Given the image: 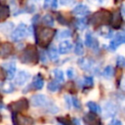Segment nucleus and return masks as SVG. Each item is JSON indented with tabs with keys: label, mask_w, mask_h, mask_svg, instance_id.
<instances>
[{
	"label": "nucleus",
	"mask_w": 125,
	"mask_h": 125,
	"mask_svg": "<svg viewBox=\"0 0 125 125\" xmlns=\"http://www.w3.org/2000/svg\"><path fill=\"white\" fill-rule=\"evenodd\" d=\"M55 29L48 26L40 28L36 33V41L41 47H47L55 36Z\"/></svg>",
	"instance_id": "nucleus-1"
},
{
	"label": "nucleus",
	"mask_w": 125,
	"mask_h": 125,
	"mask_svg": "<svg viewBox=\"0 0 125 125\" xmlns=\"http://www.w3.org/2000/svg\"><path fill=\"white\" fill-rule=\"evenodd\" d=\"M111 19H112V14L109 11L100 10L94 13V15L92 16L91 21L94 25L98 26V25H104V24L110 23Z\"/></svg>",
	"instance_id": "nucleus-2"
},
{
	"label": "nucleus",
	"mask_w": 125,
	"mask_h": 125,
	"mask_svg": "<svg viewBox=\"0 0 125 125\" xmlns=\"http://www.w3.org/2000/svg\"><path fill=\"white\" fill-rule=\"evenodd\" d=\"M38 53L33 45H27L21 54V62L24 63H36L38 61Z\"/></svg>",
	"instance_id": "nucleus-3"
},
{
	"label": "nucleus",
	"mask_w": 125,
	"mask_h": 125,
	"mask_svg": "<svg viewBox=\"0 0 125 125\" xmlns=\"http://www.w3.org/2000/svg\"><path fill=\"white\" fill-rule=\"evenodd\" d=\"M27 34H28V28H27L26 24L23 23V22H21L16 27V29L11 33L10 37H11V39L13 41H16L17 42V41L22 40Z\"/></svg>",
	"instance_id": "nucleus-4"
},
{
	"label": "nucleus",
	"mask_w": 125,
	"mask_h": 125,
	"mask_svg": "<svg viewBox=\"0 0 125 125\" xmlns=\"http://www.w3.org/2000/svg\"><path fill=\"white\" fill-rule=\"evenodd\" d=\"M28 101L25 98L20 99L17 102H14L12 104H9V108L11 109L12 112L18 113V112H21L23 110H26L28 108Z\"/></svg>",
	"instance_id": "nucleus-5"
},
{
	"label": "nucleus",
	"mask_w": 125,
	"mask_h": 125,
	"mask_svg": "<svg viewBox=\"0 0 125 125\" xmlns=\"http://www.w3.org/2000/svg\"><path fill=\"white\" fill-rule=\"evenodd\" d=\"M13 122L14 125H32L33 124V120L32 118L26 116V115H22L20 113H16L13 112Z\"/></svg>",
	"instance_id": "nucleus-6"
},
{
	"label": "nucleus",
	"mask_w": 125,
	"mask_h": 125,
	"mask_svg": "<svg viewBox=\"0 0 125 125\" xmlns=\"http://www.w3.org/2000/svg\"><path fill=\"white\" fill-rule=\"evenodd\" d=\"M30 104L32 106L34 107H38V106H44L48 104V100L47 97L43 94H36L33 95L30 99Z\"/></svg>",
	"instance_id": "nucleus-7"
},
{
	"label": "nucleus",
	"mask_w": 125,
	"mask_h": 125,
	"mask_svg": "<svg viewBox=\"0 0 125 125\" xmlns=\"http://www.w3.org/2000/svg\"><path fill=\"white\" fill-rule=\"evenodd\" d=\"M83 119H84V122L86 125H102L100 117L97 115V113L92 112V111L86 113L84 115Z\"/></svg>",
	"instance_id": "nucleus-8"
},
{
	"label": "nucleus",
	"mask_w": 125,
	"mask_h": 125,
	"mask_svg": "<svg viewBox=\"0 0 125 125\" xmlns=\"http://www.w3.org/2000/svg\"><path fill=\"white\" fill-rule=\"evenodd\" d=\"M2 68L6 72V76L9 79H12L15 77L16 73V62H3L1 64Z\"/></svg>",
	"instance_id": "nucleus-9"
},
{
	"label": "nucleus",
	"mask_w": 125,
	"mask_h": 125,
	"mask_svg": "<svg viewBox=\"0 0 125 125\" xmlns=\"http://www.w3.org/2000/svg\"><path fill=\"white\" fill-rule=\"evenodd\" d=\"M30 78V74L25 70H20L15 76V83L18 86H22Z\"/></svg>",
	"instance_id": "nucleus-10"
},
{
	"label": "nucleus",
	"mask_w": 125,
	"mask_h": 125,
	"mask_svg": "<svg viewBox=\"0 0 125 125\" xmlns=\"http://www.w3.org/2000/svg\"><path fill=\"white\" fill-rule=\"evenodd\" d=\"M125 43V34L123 33H117L114 37V39L109 43V46L108 48L111 50V51H115L121 44H124Z\"/></svg>",
	"instance_id": "nucleus-11"
},
{
	"label": "nucleus",
	"mask_w": 125,
	"mask_h": 125,
	"mask_svg": "<svg viewBox=\"0 0 125 125\" xmlns=\"http://www.w3.org/2000/svg\"><path fill=\"white\" fill-rule=\"evenodd\" d=\"M72 12H73V14H74V15H76V16L84 17V16H87V15H89V14H90V9H89L86 5L81 4V3H80V4L76 5V6L73 8Z\"/></svg>",
	"instance_id": "nucleus-12"
},
{
	"label": "nucleus",
	"mask_w": 125,
	"mask_h": 125,
	"mask_svg": "<svg viewBox=\"0 0 125 125\" xmlns=\"http://www.w3.org/2000/svg\"><path fill=\"white\" fill-rule=\"evenodd\" d=\"M13 45L11 43H2L0 47V56L2 59H5L6 57L10 56L13 52Z\"/></svg>",
	"instance_id": "nucleus-13"
},
{
	"label": "nucleus",
	"mask_w": 125,
	"mask_h": 125,
	"mask_svg": "<svg viewBox=\"0 0 125 125\" xmlns=\"http://www.w3.org/2000/svg\"><path fill=\"white\" fill-rule=\"evenodd\" d=\"M85 45L87 47H90L93 49H98V47H99L98 40L96 38H94V36L91 34V32H87L85 35Z\"/></svg>",
	"instance_id": "nucleus-14"
},
{
	"label": "nucleus",
	"mask_w": 125,
	"mask_h": 125,
	"mask_svg": "<svg viewBox=\"0 0 125 125\" xmlns=\"http://www.w3.org/2000/svg\"><path fill=\"white\" fill-rule=\"evenodd\" d=\"M73 48V45L70 41L68 40H63L60 43L59 45V51H60V54H62V55H65L67 53H69Z\"/></svg>",
	"instance_id": "nucleus-15"
},
{
	"label": "nucleus",
	"mask_w": 125,
	"mask_h": 125,
	"mask_svg": "<svg viewBox=\"0 0 125 125\" xmlns=\"http://www.w3.org/2000/svg\"><path fill=\"white\" fill-rule=\"evenodd\" d=\"M104 116L105 117H111V116H113L115 114L116 107L112 103L106 102L104 104Z\"/></svg>",
	"instance_id": "nucleus-16"
},
{
	"label": "nucleus",
	"mask_w": 125,
	"mask_h": 125,
	"mask_svg": "<svg viewBox=\"0 0 125 125\" xmlns=\"http://www.w3.org/2000/svg\"><path fill=\"white\" fill-rule=\"evenodd\" d=\"M77 63L78 65L80 66L81 69L83 70H86V71H89L92 67H93V61H91L90 59H85V58H81L77 61Z\"/></svg>",
	"instance_id": "nucleus-17"
},
{
	"label": "nucleus",
	"mask_w": 125,
	"mask_h": 125,
	"mask_svg": "<svg viewBox=\"0 0 125 125\" xmlns=\"http://www.w3.org/2000/svg\"><path fill=\"white\" fill-rule=\"evenodd\" d=\"M122 23V17H121V14L120 12H114L112 14V19H111V21H110V25L111 27L113 28H119L120 25Z\"/></svg>",
	"instance_id": "nucleus-18"
},
{
	"label": "nucleus",
	"mask_w": 125,
	"mask_h": 125,
	"mask_svg": "<svg viewBox=\"0 0 125 125\" xmlns=\"http://www.w3.org/2000/svg\"><path fill=\"white\" fill-rule=\"evenodd\" d=\"M43 86H44V79H43L42 75L39 73V74H37L33 77L30 87H33L36 90H40V89L43 88Z\"/></svg>",
	"instance_id": "nucleus-19"
},
{
	"label": "nucleus",
	"mask_w": 125,
	"mask_h": 125,
	"mask_svg": "<svg viewBox=\"0 0 125 125\" xmlns=\"http://www.w3.org/2000/svg\"><path fill=\"white\" fill-rule=\"evenodd\" d=\"M1 91L5 94H10V93H13L15 91V87H14V84L7 81V82H2L1 83Z\"/></svg>",
	"instance_id": "nucleus-20"
},
{
	"label": "nucleus",
	"mask_w": 125,
	"mask_h": 125,
	"mask_svg": "<svg viewBox=\"0 0 125 125\" xmlns=\"http://www.w3.org/2000/svg\"><path fill=\"white\" fill-rule=\"evenodd\" d=\"M14 23L12 21H5V22H2L0 24V30L2 33H5V34H8L10 31L13 30L14 28Z\"/></svg>",
	"instance_id": "nucleus-21"
},
{
	"label": "nucleus",
	"mask_w": 125,
	"mask_h": 125,
	"mask_svg": "<svg viewBox=\"0 0 125 125\" xmlns=\"http://www.w3.org/2000/svg\"><path fill=\"white\" fill-rule=\"evenodd\" d=\"M10 15V9L7 5H4L2 4L1 5V9H0V20L1 21H4L6 20Z\"/></svg>",
	"instance_id": "nucleus-22"
},
{
	"label": "nucleus",
	"mask_w": 125,
	"mask_h": 125,
	"mask_svg": "<svg viewBox=\"0 0 125 125\" xmlns=\"http://www.w3.org/2000/svg\"><path fill=\"white\" fill-rule=\"evenodd\" d=\"M59 53H60V51H58L55 46H51L48 49V56L53 61H55V60H57L59 58Z\"/></svg>",
	"instance_id": "nucleus-23"
},
{
	"label": "nucleus",
	"mask_w": 125,
	"mask_h": 125,
	"mask_svg": "<svg viewBox=\"0 0 125 125\" xmlns=\"http://www.w3.org/2000/svg\"><path fill=\"white\" fill-rule=\"evenodd\" d=\"M87 107L90 109V111L95 112V113H100L102 112V108L100 107V105L94 102H88L87 103Z\"/></svg>",
	"instance_id": "nucleus-24"
},
{
	"label": "nucleus",
	"mask_w": 125,
	"mask_h": 125,
	"mask_svg": "<svg viewBox=\"0 0 125 125\" xmlns=\"http://www.w3.org/2000/svg\"><path fill=\"white\" fill-rule=\"evenodd\" d=\"M113 74H114V69H113V67L111 65H107V66L104 67V69L103 71V76L104 77L109 79V78H111L113 76Z\"/></svg>",
	"instance_id": "nucleus-25"
},
{
	"label": "nucleus",
	"mask_w": 125,
	"mask_h": 125,
	"mask_svg": "<svg viewBox=\"0 0 125 125\" xmlns=\"http://www.w3.org/2000/svg\"><path fill=\"white\" fill-rule=\"evenodd\" d=\"M74 53H75V55H77V56H81V55H83V53H84L83 44H82V42H81L80 39H78L77 42H76V44H75Z\"/></svg>",
	"instance_id": "nucleus-26"
},
{
	"label": "nucleus",
	"mask_w": 125,
	"mask_h": 125,
	"mask_svg": "<svg viewBox=\"0 0 125 125\" xmlns=\"http://www.w3.org/2000/svg\"><path fill=\"white\" fill-rule=\"evenodd\" d=\"M42 21H43V23H44L45 25H47V26L52 27V26L54 25V18H53L51 15H49V14L45 15V16L42 18Z\"/></svg>",
	"instance_id": "nucleus-27"
},
{
	"label": "nucleus",
	"mask_w": 125,
	"mask_h": 125,
	"mask_svg": "<svg viewBox=\"0 0 125 125\" xmlns=\"http://www.w3.org/2000/svg\"><path fill=\"white\" fill-rule=\"evenodd\" d=\"M47 88L50 92H57L60 90L61 88V84L59 82H56V81H51L49 82V84L47 85Z\"/></svg>",
	"instance_id": "nucleus-28"
},
{
	"label": "nucleus",
	"mask_w": 125,
	"mask_h": 125,
	"mask_svg": "<svg viewBox=\"0 0 125 125\" xmlns=\"http://www.w3.org/2000/svg\"><path fill=\"white\" fill-rule=\"evenodd\" d=\"M70 36H71V31L69 29H62V30H61L58 33L57 38H59V39H65V38H68Z\"/></svg>",
	"instance_id": "nucleus-29"
},
{
	"label": "nucleus",
	"mask_w": 125,
	"mask_h": 125,
	"mask_svg": "<svg viewBox=\"0 0 125 125\" xmlns=\"http://www.w3.org/2000/svg\"><path fill=\"white\" fill-rule=\"evenodd\" d=\"M53 75L55 76V78H56L57 80H59V81H61V82H63L64 77H63V72H62V70H61V69H59V68H56V69L53 70Z\"/></svg>",
	"instance_id": "nucleus-30"
},
{
	"label": "nucleus",
	"mask_w": 125,
	"mask_h": 125,
	"mask_svg": "<svg viewBox=\"0 0 125 125\" xmlns=\"http://www.w3.org/2000/svg\"><path fill=\"white\" fill-rule=\"evenodd\" d=\"M83 86L84 88L88 89V88H92L94 86V81H93V78L90 77V76H86L84 77V80H83Z\"/></svg>",
	"instance_id": "nucleus-31"
},
{
	"label": "nucleus",
	"mask_w": 125,
	"mask_h": 125,
	"mask_svg": "<svg viewBox=\"0 0 125 125\" xmlns=\"http://www.w3.org/2000/svg\"><path fill=\"white\" fill-rule=\"evenodd\" d=\"M116 65L119 67H123L125 65V58L123 56H117L116 58Z\"/></svg>",
	"instance_id": "nucleus-32"
},
{
	"label": "nucleus",
	"mask_w": 125,
	"mask_h": 125,
	"mask_svg": "<svg viewBox=\"0 0 125 125\" xmlns=\"http://www.w3.org/2000/svg\"><path fill=\"white\" fill-rule=\"evenodd\" d=\"M76 26L79 28V29H84L86 27V23H85V21L84 19H78L76 21Z\"/></svg>",
	"instance_id": "nucleus-33"
},
{
	"label": "nucleus",
	"mask_w": 125,
	"mask_h": 125,
	"mask_svg": "<svg viewBox=\"0 0 125 125\" xmlns=\"http://www.w3.org/2000/svg\"><path fill=\"white\" fill-rule=\"evenodd\" d=\"M59 2L62 6H70L75 3V0H59Z\"/></svg>",
	"instance_id": "nucleus-34"
},
{
	"label": "nucleus",
	"mask_w": 125,
	"mask_h": 125,
	"mask_svg": "<svg viewBox=\"0 0 125 125\" xmlns=\"http://www.w3.org/2000/svg\"><path fill=\"white\" fill-rule=\"evenodd\" d=\"M101 34H102L104 37H105V38H111V37H112V31L109 30V29H106V31H104L103 28H102Z\"/></svg>",
	"instance_id": "nucleus-35"
},
{
	"label": "nucleus",
	"mask_w": 125,
	"mask_h": 125,
	"mask_svg": "<svg viewBox=\"0 0 125 125\" xmlns=\"http://www.w3.org/2000/svg\"><path fill=\"white\" fill-rule=\"evenodd\" d=\"M66 75L68 78H73L74 75H75V71H74V68L73 67H68L67 70H66Z\"/></svg>",
	"instance_id": "nucleus-36"
},
{
	"label": "nucleus",
	"mask_w": 125,
	"mask_h": 125,
	"mask_svg": "<svg viewBox=\"0 0 125 125\" xmlns=\"http://www.w3.org/2000/svg\"><path fill=\"white\" fill-rule=\"evenodd\" d=\"M72 105H74L75 108H78V109L81 108V104H80V102L78 101L77 98H74V97L72 98Z\"/></svg>",
	"instance_id": "nucleus-37"
},
{
	"label": "nucleus",
	"mask_w": 125,
	"mask_h": 125,
	"mask_svg": "<svg viewBox=\"0 0 125 125\" xmlns=\"http://www.w3.org/2000/svg\"><path fill=\"white\" fill-rule=\"evenodd\" d=\"M64 101H65V104L67 105V108H70L71 107V104H72V98H70L69 96L65 95L64 96Z\"/></svg>",
	"instance_id": "nucleus-38"
},
{
	"label": "nucleus",
	"mask_w": 125,
	"mask_h": 125,
	"mask_svg": "<svg viewBox=\"0 0 125 125\" xmlns=\"http://www.w3.org/2000/svg\"><path fill=\"white\" fill-rule=\"evenodd\" d=\"M39 59H40V61H41L42 62H47L46 53H45V52H43V51H41V52H40V54H39Z\"/></svg>",
	"instance_id": "nucleus-39"
},
{
	"label": "nucleus",
	"mask_w": 125,
	"mask_h": 125,
	"mask_svg": "<svg viewBox=\"0 0 125 125\" xmlns=\"http://www.w3.org/2000/svg\"><path fill=\"white\" fill-rule=\"evenodd\" d=\"M52 4H53V0H44V9H48L50 7H52Z\"/></svg>",
	"instance_id": "nucleus-40"
},
{
	"label": "nucleus",
	"mask_w": 125,
	"mask_h": 125,
	"mask_svg": "<svg viewBox=\"0 0 125 125\" xmlns=\"http://www.w3.org/2000/svg\"><path fill=\"white\" fill-rule=\"evenodd\" d=\"M57 20H58V21L60 22V23H62V24H67V22L64 21V19L61 16V15H57Z\"/></svg>",
	"instance_id": "nucleus-41"
},
{
	"label": "nucleus",
	"mask_w": 125,
	"mask_h": 125,
	"mask_svg": "<svg viewBox=\"0 0 125 125\" xmlns=\"http://www.w3.org/2000/svg\"><path fill=\"white\" fill-rule=\"evenodd\" d=\"M109 125H122V122L119 119H113Z\"/></svg>",
	"instance_id": "nucleus-42"
},
{
	"label": "nucleus",
	"mask_w": 125,
	"mask_h": 125,
	"mask_svg": "<svg viewBox=\"0 0 125 125\" xmlns=\"http://www.w3.org/2000/svg\"><path fill=\"white\" fill-rule=\"evenodd\" d=\"M58 7V0H53V4H52V8L56 9Z\"/></svg>",
	"instance_id": "nucleus-43"
},
{
	"label": "nucleus",
	"mask_w": 125,
	"mask_h": 125,
	"mask_svg": "<svg viewBox=\"0 0 125 125\" xmlns=\"http://www.w3.org/2000/svg\"><path fill=\"white\" fill-rule=\"evenodd\" d=\"M73 124H74V125H81L80 122H79V120H78L77 118H74V119H73Z\"/></svg>",
	"instance_id": "nucleus-44"
},
{
	"label": "nucleus",
	"mask_w": 125,
	"mask_h": 125,
	"mask_svg": "<svg viewBox=\"0 0 125 125\" xmlns=\"http://www.w3.org/2000/svg\"><path fill=\"white\" fill-rule=\"evenodd\" d=\"M96 1H97V2L99 3V4H101V5H102V4H104V3H105V2L107 1V0H96Z\"/></svg>",
	"instance_id": "nucleus-45"
},
{
	"label": "nucleus",
	"mask_w": 125,
	"mask_h": 125,
	"mask_svg": "<svg viewBox=\"0 0 125 125\" xmlns=\"http://www.w3.org/2000/svg\"><path fill=\"white\" fill-rule=\"evenodd\" d=\"M121 87H122V89H123V90H125V80L122 82V85H121Z\"/></svg>",
	"instance_id": "nucleus-46"
},
{
	"label": "nucleus",
	"mask_w": 125,
	"mask_h": 125,
	"mask_svg": "<svg viewBox=\"0 0 125 125\" xmlns=\"http://www.w3.org/2000/svg\"><path fill=\"white\" fill-rule=\"evenodd\" d=\"M122 1H123V0H114L115 3H119V2H122Z\"/></svg>",
	"instance_id": "nucleus-47"
},
{
	"label": "nucleus",
	"mask_w": 125,
	"mask_h": 125,
	"mask_svg": "<svg viewBox=\"0 0 125 125\" xmlns=\"http://www.w3.org/2000/svg\"><path fill=\"white\" fill-rule=\"evenodd\" d=\"M123 11H124V14H125V7H123Z\"/></svg>",
	"instance_id": "nucleus-48"
},
{
	"label": "nucleus",
	"mask_w": 125,
	"mask_h": 125,
	"mask_svg": "<svg viewBox=\"0 0 125 125\" xmlns=\"http://www.w3.org/2000/svg\"><path fill=\"white\" fill-rule=\"evenodd\" d=\"M124 30H125V27H124Z\"/></svg>",
	"instance_id": "nucleus-49"
}]
</instances>
